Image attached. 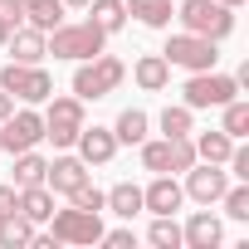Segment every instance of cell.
<instances>
[{
  "mask_svg": "<svg viewBox=\"0 0 249 249\" xmlns=\"http://www.w3.org/2000/svg\"><path fill=\"white\" fill-rule=\"evenodd\" d=\"M98 244H112V249H132V244H137V234H132V230H103V239H98Z\"/></svg>",
  "mask_w": 249,
  "mask_h": 249,
  "instance_id": "1f68e13d",
  "label": "cell"
},
{
  "mask_svg": "<svg viewBox=\"0 0 249 249\" xmlns=\"http://www.w3.org/2000/svg\"><path fill=\"white\" fill-rule=\"evenodd\" d=\"M0 157H5V147H0Z\"/></svg>",
  "mask_w": 249,
  "mask_h": 249,
  "instance_id": "8d00e7d4",
  "label": "cell"
},
{
  "mask_svg": "<svg viewBox=\"0 0 249 249\" xmlns=\"http://www.w3.org/2000/svg\"><path fill=\"white\" fill-rule=\"evenodd\" d=\"M88 20L103 30V35H117L122 25H127V5H122V0H88Z\"/></svg>",
  "mask_w": 249,
  "mask_h": 249,
  "instance_id": "603a6c76",
  "label": "cell"
},
{
  "mask_svg": "<svg viewBox=\"0 0 249 249\" xmlns=\"http://www.w3.org/2000/svg\"><path fill=\"white\" fill-rule=\"evenodd\" d=\"M142 147V166L157 176V171H186L196 166V142L191 137H157V142H137Z\"/></svg>",
  "mask_w": 249,
  "mask_h": 249,
  "instance_id": "9c48e42d",
  "label": "cell"
},
{
  "mask_svg": "<svg viewBox=\"0 0 249 249\" xmlns=\"http://www.w3.org/2000/svg\"><path fill=\"white\" fill-rule=\"evenodd\" d=\"M44 171H49V161H44L35 147H30V152H15V191H20V186H39Z\"/></svg>",
  "mask_w": 249,
  "mask_h": 249,
  "instance_id": "484cf974",
  "label": "cell"
},
{
  "mask_svg": "<svg viewBox=\"0 0 249 249\" xmlns=\"http://www.w3.org/2000/svg\"><path fill=\"white\" fill-rule=\"evenodd\" d=\"M49 54L54 59H93V54H103V44H107V35L93 25V20H78V25H54L49 35Z\"/></svg>",
  "mask_w": 249,
  "mask_h": 249,
  "instance_id": "3957f363",
  "label": "cell"
},
{
  "mask_svg": "<svg viewBox=\"0 0 249 249\" xmlns=\"http://www.w3.org/2000/svg\"><path fill=\"white\" fill-rule=\"evenodd\" d=\"M220 239H225V225L210 210H196L181 230V244H191V249H220Z\"/></svg>",
  "mask_w": 249,
  "mask_h": 249,
  "instance_id": "9a60e30c",
  "label": "cell"
},
{
  "mask_svg": "<svg viewBox=\"0 0 249 249\" xmlns=\"http://www.w3.org/2000/svg\"><path fill=\"white\" fill-rule=\"evenodd\" d=\"M39 142H44V117L35 107H20V112H10L5 122H0V147L5 152H30Z\"/></svg>",
  "mask_w": 249,
  "mask_h": 249,
  "instance_id": "30bf717a",
  "label": "cell"
},
{
  "mask_svg": "<svg viewBox=\"0 0 249 249\" xmlns=\"http://www.w3.org/2000/svg\"><path fill=\"white\" fill-rule=\"evenodd\" d=\"M44 103H49V107L39 112V117H44V137H49L54 147H73V137L83 132V122H88V117H83V98H54V93H49Z\"/></svg>",
  "mask_w": 249,
  "mask_h": 249,
  "instance_id": "8992f818",
  "label": "cell"
},
{
  "mask_svg": "<svg viewBox=\"0 0 249 249\" xmlns=\"http://www.w3.org/2000/svg\"><path fill=\"white\" fill-rule=\"evenodd\" d=\"M132 78H137L142 93H161V88L171 83V64H166L161 54H142V59L132 64Z\"/></svg>",
  "mask_w": 249,
  "mask_h": 249,
  "instance_id": "e0dca14e",
  "label": "cell"
},
{
  "mask_svg": "<svg viewBox=\"0 0 249 249\" xmlns=\"http://www.w3.org/2000/svg\"><path fill=\"white\" fill-rule=\"evenodd\" d=\"M176 20H181V30H191V35H205V39H225V35H234V10L230 5H220V0H176Z\"/></svg>",
  "mask_w": 249,
  "mask_h": 249,
  "instance_id": "7a4b0ae2",
  "label": "cell"
},
{
  "mask_svg": "<svg viewBox=\"0 0 249 249\" xmlns=\"http://www.w3.org/2000/svg\"><path fill=\"white\" fill-rule=\"evenodd\" d=\"M10 112H15V98H10V93H5V88H0V122H5V117H10Z\"/></svg>",
  "mask_w": 249,
  "mask_h": 249,
  "instance_id": "836d02e7",
  "label": "cell"
},
{
  "mask_svg": "<svg viewBox=\"0 0 249 249\" xmlns=\"http://www.w3.org/2000/svg\"><path fill=\"white\" fill-rule=\"evenodd\" d=\"M103 210H112V215H122V220H132V215L142 210V186L117 181L112 191H103Z\"/></svg>",
  "mask_w": 249,
  "mask_h": 249,
  "instance_id": "44dd1931",
  "label": "cell"
},
{
  "mask_svg": "<svg viewBox=\"0 0 249 249\" xmlns=\"http://www.w3.org/2000/svg\"><path fill=\"white\" fill-rule=\"evenodd\" d=\"M161 59H166L171 69H186V73H200V69H215L220 49H215V39H205V35H191V30H181V35H171V39H166Z\"/></svg>",
  "mask_w": 249,
  "mask_h": 249,
  "instance_id": "5b68a950",
  "label": "cell"
},
{
  "mask_svg": "<svg viewBox=\"0 0 249 249\" xmlns=\"http://www.w3.org/2000/svg\"><path fill=\"white\" fill-rule=\"evenodd\" d=\"M127 5V15H137L147 30H166L171 15H176V0H122Z\"/></svg>",
  "mask_w": 249,
  "mask_h": 249,
  "instance_id": "d6986e66",
  "label": "cell"
},
{
  "mask_svg": "<svg viewBox=\"0 0 249 249\" xmlns=\"http://www.w3.org/2000/svg\"><path fill=\"white\" fill-rule=\"evenodd\" d=\"M161 137H191L196 132V112L186 107V103H171V107H161Z\"/></svg>",
  "mask_w": 249,
  "mask_h": 249,
  "instance_id": "d4e9b609",
  "label": "cell"
},
{
  "mask_svg": "<svg viewBox=\"0 0 249 249\" xmlns=\"http://www.w3.org/2000/svg\"><path fill=\"white\" fill-rule=\"evenodd\" d=\"M181 200H186V191L171 181V171H157V176H152V186L142 191V210H152V215H176V210H181Z\"/></svg>",
  "mask_w": 249,
  "mask_h": 249,
  "instance_id": "4fadbf2b",
  "label": "cell"
},
{
  "mask_svg": "<svg viewBox=\"0 0 249 249\" xmlns=\"http://www.w3.org/2000/svg\"><path fill=\"white\" fill-rule=\"evenodd\" d=\"M220 132L234 137V142L249 137V103H244V98H230V103H225V122H220Z\"/></svg>",
  "mask_w": 249,
  "mask_h": 249,
  "instance_id": "4316f807",
  "label": "cell"
},
{
  "mask_svg": "<svg viewBox=\"0 0 249 249\" xmlns=\"http://www.w3.org/2000/svg\"><path fill=\"white\" fill-rule=\"evenodd\" d=\"M15 200H20V191H15V186H0V215H10V210H15Z\"/></svg>",
  "mask_w": 249,
  "mask_h": 249,
  "instance_id": "d6a6232c",
  "label": "cell"
},
{
  "mask_svg": "<svg viewBox=\"0 0 249 249\" xmlns=\"http://www.w3.org/2000/svg\"><path fill=\"white\" fill-rule=\"evenodd\" d=\"M15 210L25 215V220H35V225H44L49 215H54V191L39 181V186H20V200H15Z\"/></svg>",
  "mask_w": 249,
  "mask_h": 249,
  "instance_id": "ac0fdd59",
  "label": "cell"
},
{
  "mask_svg": "<svg viewBox=\"0 0 249 249\" xmlns=\"http://www.w3.org/2000/svg\"><path fill=\"white\" fill-rule=\"evenodd\" d=\"M0 88H5L10 98H20V103H44L49 93H54V78L39 69V64H5L0 69Z\"/></svg>",
  "mask_w": 249,
  "mask_h": 249,
  "instance_id": "ba28073f",
  "label": "cell"
},
{
  "mask_svg": "<svg viewBox=\"0 0 249 249\" xmlns=\"http://www.w3.org/2000/svg\"><path fill=\"white\" fill-rule=\"evenodd\" d=\"M69 200H73V205H83V210H103V191H98V186H88V181H83V186H73V191H69Z\"/></svg>",
  "mask_w": 249,
  "mask_h": 249,
  "instance_id": "4dcf8cb0",
  "label": "cell"
},
{
  "mask_svg": "<svg viewBox=\"0 0 249 249\" xmlns=\"http://www.w3.org/2000/svg\"><path fill=\"white\" fill-rule=\"evenodd\" d=\"M225 186H230V171L225 166H215V161H196V166H186V196L196 200V205H215L220 196H225Z\"/></svg>",
  "mask_w": 249,
  "mask_h": 249,
  "instance_id": "8fae6325",
  "label": "cell"
},
{
  "mask_svg": "<svg viewBox=\"0 0 249 249\" xmlns=\"http://www.w3.org/2000/svg\"><path fill=\"white\" fill-rule=\"evenodd\" d=\"M230 152H234V137H225L220 127L196 137V161H215V166H225V157H230Z\"/></svg>",
  "mask_w": 249,
  "mask_h": 249,
  "instance_id": "cb8c5ba5",
  "label": "cell"
},
{
  "mask_svg": "<svg viewBox=\"0 0 249 249\" xmlns=\"http://www.w3.org/2000/svg\"><path fill=\"white\" fill-rule=\"evenodd\" d=\"M73 147H78V157H83L88 166H107V161L117 157V137H112V127H88V122H83V132L73 137Z\"/></svg>",
  "mask_w": 249,
  "mask_h": 249,
  "instance_id": "7c38bea8",
  "label": "cell"
},
{
  "mask_svg": "<svg viewBox=\"0 0 249 249\" xmlns=\"http://www.w3.org/2000/svg\"><path fill=\"white\" fill-rule=\"evenodd\" d=\"M112 137H117V142H127V147L147 142V112H142V107H122L117 122H112Z\"/></svg>",
  "mask_w": 249,
  "mask_h": 249,
  "instance_id": "7402d4cb",
  "label": "cell"
},
{
  "mask_svg": "<svg viewBox=\"0 0 249 249\" xmlns=\"http://www.w3.org/2000/svg\"><path fill=\"white\" fill-rule=\"evenodd\" d=\"M147 239H152L157 249H181V225H176L171 215H157L152 230H147Z\"/></svg>",
  "mask_w": 249,
  "mask_h": 249,
  "instance_id": "83f0119b",
  "label": "cell"
},
{
  "mask_svg": "<svg viewBox=\"0 0 249 249\" xmlns=\"http://www.w3.org/2000/svg\"><path fill=\"white\" fill-rule=\"evenodd\" d=\"M49 225H54V239L59 244H98L103 239V210L69 205V210H54Z\"/></svg>",
  "mask_w": 249,
  "mask_h": 249,
  "instance_id": "52a82bcc",
  "label": "cell"
},
{
  "mask_svg": "<svg viewBox=\"0 0 249 249\" xmlns=\"http://www.w3.org/2000/svg\"><path fill=\"white\" fill-rule=\"evenodd\" d=\"M220 205H225V215H230V220H249V181H239V186H225Z\"/></svg>",
  "mask_w": 249,
  "mask_h": 249,
  "instance_id": "f1b7e54d",
  "label": "cell"
},
{
  "mask_svg": "<svg viewBox=\"0 0 249 249\" xmlns=\"http://www.w3.org/2000/svg\"><path fill=\"white\" fill-rule=\"evenodd\" d=\"M15 25H25V15H20V0H0V44L10 39V30Z\"/></svg>",
  "mask_w": 249,
  "mask_h": 249,
  "instance_id": "f546056e",
  "label": "cell"
},
{
  "mask_svg": "<svg viewBox=\"0 0 249 249\" xmlns=\"http://www.w3.org/2000/svg\"><path fill=\"white\" fill-rule=\"evenodd\" d=\"M20 15H25V25L49 35L54 25H64V0H20Z\"/></svg>",
  "mask_w": 249,
  "mask_h": 249,
  "instance_id": "ffe728a7",
  "label": "cell"
},
{
  "mask_svg": "<svg viewBox=\"0 0 249 249\" xmlns=\"http://www.w3.org/2000/svg\"><path fill=\"white\" fill-rule=\"evenodd\" d=\"M5 49H10L15 64H39V59L49 54V39H44V30H35V25H15L10 39H5Z\"/></svg>",
  "mask_w": 249,
  "mask_h": 249,
  "instance_id": "5bb4252c",
  "label": "cell"
},
{
  "mask_svg": "<svg viewBox=\"0 0 249 249\" xmlns=\"http://www.w3.org/2000/svg\"><path fill=\"white\" fill-rule=\"evenodd\" d=\"M122 78H127V64H122V59H112V54L78 59V69H73V98L98 103V98L117 93V88H122Z\"/></svg>",
  "mask_w": 249,
  "mask_h": 249,
  "instance_id": "6da1fadb",
  "label": "cell"
},
{
  "mask_svg": "<svg viewBox=\"0 0 249 249\" xmlns=\"http://www.w3.org/2000/svg\"><path fill=\"white\" fill-rule=\"evenodd\" d=\"M83 181H88V161H83V157H54L49 171H44V186H49V191H64V196H69L73 186H83Z\"/></svg>",
  "mask_w": 249,
  "mask_h": 249,
  "instance_id": "2e32d148",
  "label": "cell"
},
{
  "mask_svg": "<svg viewBox=\"0 0 249 249\" xmlns=\"http://www.w3.org/2000/svg\"><path fill=\"white\" fill-rule=\"evenodd\" d=\"M64 5H78V10H88V0H64Z\"/></svg>",
  "mask_w": 249,
  "mask_h": 249,
  "instance_id": "d590c367",
  "label": "cell"
},
{
  "mask_svg": "<svg viewBox=\"0 0 249 249\" xmlns=\"http://www.w3.org/2000/svg\"><path fill=\"white\" fill-rule=\"evenodd\" d=\"M230 98H239V83H234V73H215V69L191 73L186 88H181V103H186L191 112H200V107H225Z\"/></svg>",
  "mask_w": 249,
  "mask_h": 249,
  "instance_id": "277c9868",
  "label": "cell"
},
{
  "mask_svg": "<svg viewBox=\"0 0 249 249\" xmlns=\"http://www.w3.org/2000/svg\"><path fill=\"white\" fill-rule=\"evenodd\" d=\"M220 5H230V10H239V5H244V0H220Z\"/></svg>",
  "mask_w": 249,
  "mask_h": 249,
  "instance_id": "e575fe53",
  "label": "cell"
}]
</instances>
